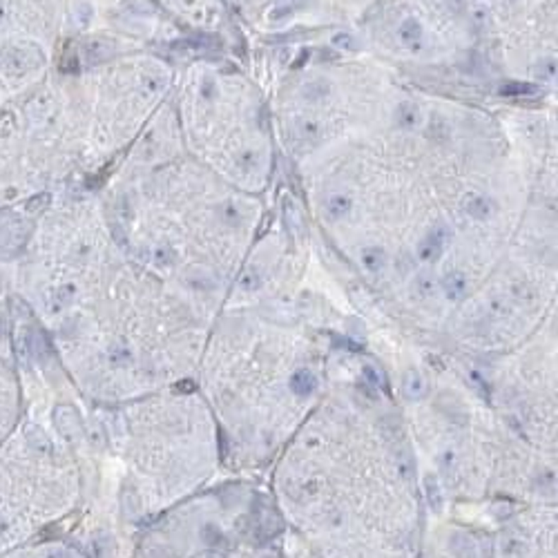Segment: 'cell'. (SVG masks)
<instances>
[{"label":"cell","instance_id":"cell-1","mask_svg":"<svg viewBox=\"0 0 558 558\" xmlns=\"http://www.w3.org/2000/svg\"><path fill=\"white\" fill-rule=\"evenodd\" d=\"M69 467L36 425H20L0 444V554L32 542L65 507Z\"/></svg>","mask_w":558,"mask_h":558},{"label":"cell","instance_id":"cell-2","mask_svg":"<svg viewBox=\"0 0 558 558\" xmlns=\"http://www.w3.org/2000/svg\"><path fill=\"white\" fill-rule=\"evenodd\" d=\"M20 391L16 375L0 367V444L20 420Z\"/></svg>","mask_w":558,"mask_h":558},{"label":"cell","instance_id":"cell-3","mask_svg":"<svg viewBox=\"0 0 558 558\" xmlns=\"http://www.w3.org/2000/svg\"><path fill=\"white\" fill-rule=\"evenodd\" d=\"M0 558H85L76 554L74 550H69L59 542H25L13 550H7L0 554Z\"/></svg>","mask_w":558,"mask_h":558},{"label":"cell","instance_id":"cell-4","mask_svg":"<svg viewBox=\"0 0 558 558\" xmlns=\"http://www.w3.org/2000/svg\"><path fill=\"white\" fill-rule=\"evenodd\" d=\"M0 63L11 74H23V72H32V69L43 65V56L36 47H25V45H16V47H7L0 56Z\"/></svg>","mask_w":558,"mask_h":558},{"label":"cell","instance_id":"cell-5","mask_svg":"<svg viewBox=\"0 0 558 558\" xmlns=\"http://www.w3.org/2000/svg\"><path fill=\"white\" fill-rule=\"evenodd\" d=\"M396 36H398V43L411 52V54H417L422 52L425 45H427V34H425V25L417 16H404L400 23H398V30H396Z\"/></svg>","mask_w":558,"mask_h":558},{"label":"cell","instance_id":"cell-6","mask_svg":"<svg viewBox=\"0 0 558 558\" xmlns=\"http://www.w3.org/2000/svg\"><path fill=\"white\" fill-rule=\"evenodd\" d=\"M446 244H449V230L446 226H436L431 228L425 239L417 244V250H415V257L420 259L422 263H434L442 257Z\"/></svg>","mask_w":558,"mask_h":558},{"label":"cell","instance_id":"cell-7","mask_svg":"<svg viewBox=\"0 0 558 558\" xmlns=\"http://www.w3.org/2000/svg\"><path fill=\"white\" fill-rule=\"evenodd\" d=\"M460 208L463 213L473 219V221H487L494 213H496V201L492 197H487L485 192H467L463 201H460Z\"/></svg>","mask_w":558,"mask_h":558},{"label":"cell","instance_id":"cell-8","mask_svg":"<svg viewBox=\"0 0 558 558\" xmlns=\"http://www.w3.org/2000/svg\"><path fill=\"white\" fill-rule=\"evenodd\" d=\"M322 210H324V217L333 223L344 221L353 213V197L346 190H333L324 197Z\"/></svg>","mask_w":558,"mask_h":558},{"label":"cell","instance_id":"cell-9","mask_svg":"<svg viewBox=\"0 0 558 558\" xmlns=\"http://www.w3.org/2000/svg\"><path fill=\"white\" fill-rule=\"evenodd\" d=\"M27 237H30V230H27L23 221L9 219L0 223V250L3 253H7V250H11V253L20 250L27 242Z\"/></svg>","mask_w":558,"mask_h":558},{"label":"cell","instance_id":"cell-10","mask_svg":"<svg viewBox=\"0 0 558 558\" xmlns=\"http://www.w3.org/2000/svg\"><path fill=\"white\" fill-rule=\"evenodd\" d=\"M290 130H292V138H295V141H290V143H295V146L311 148L322 138V125H319L317 119H311V117H297L292 121Z\"/></svg>","mask_w":558,"mask_h":558},{"label":"cell","instance_id":"cell-11","mask_svg":"<svg viewBox=\"0 0 558 558\" xmlns=\"http://www.w3.org/2000/svg\"><path fill=\"white\" fill-rule=\"evenodd\" d=\"M393 119L402 130H417L422 123V107L413 101H402L393 112Z\"/></svg>","mask_w":558,"mask_h":558},{"label":"cell","instance_id":"cell-12","mask_svg":"<svg viewBox=\"0 0 558 558\" xmlns=\"http://www.w3.org/2000/svg\"><path fill=\"white\" fill-rule=\"evenodd\" d=\"M360 263H362V268H364V271L378 275L386 266V250L382 246H378V244L364 246L360 250Z\"/></svg>","mask_w":558,"mask_h":558},{"label":"cell","instance_id":"cell-13","mask_svg":"<svg viewBox=\"0 0 558 558\" xmlns=\"http://www.w3.org/2000/svg\"><path fill=\"white\" fill-rule=\"evenodd\" d=\"M442 290H444V295L449 297L451 302H458V299H463L467 295L469 279L465 277L463 271H451V273H446L442 277Z\"/></svg>","mask_w":558,"mask_h":558},{"label":"cell","instance_id":"cell-14","mask_svg":"<svg viewBox=\"0 0 558 558\" xmlns=\"http://www.w3.org/2000/svg\"><path fill=\"white\" fill-rule=\"evenodd\" d=\"M328 96H331V83L324 78L309 81V83H304V88H302V99L309 103H322Z\"/></svg>","mask_w":558,"mask_h":558},{"label":"cell","instance_id":"cell-15","mask_svg":"<svg viewBox=\"0 0 558 558\" xmlns=\"http://www.w3.org/2000/svg\"><path fill=\"white\" fill-rule=\"evenodd\" d=\"M112 52H114V45L109 43V40H103V38H94L85 45V56L90 63H101L105 59H109Z\"/></svg>","mask_w":558,"mask_h":558},{"label":"cell","instance_id":"cell-16","mask_svg":"<svg viewBox=\"0 0 558 558\" xmlns=\"http://www.w3.org/2000/svg\"><path fill=\"white\" fill-rule=\"evenodd\" d=\"M331 45L340 52H357L360 49V38L351 32H335L331 36Z\"/></svg>","mask_w":558,"mask_h":558},{"label":"cell","instance_id":"cell-17","mask_svg":"<svg viewBox=\"0 0 558 558\" xmlns=\"http://www.w3.org/2000/svg\"><path fill=\"white\" fill-rule=\"evenodd\" d=\"M534 74L542 83H552L556 78V59H554V56H542V59L534 67Z\"/></svg>","mask_w":558,"mask_h":558},{"label":"cell","instance_id":"cell-18","mask_svg":"<svg viewBox=\"0 0 558 558\" xmlns=\"http://www.w3.org/2000/svg\"><path fill=\"white\" fill-rule=\"evenodd\" d=\"M502 96H536L538 88L529 85V83H507L505 88L500 90Z\"/></svg>","mask_w":558,"mask_h":558},{"label":"cell","instance_id":"cell-19","mask_svg":"<svg viewBox=\"0 0 558 558\" xmlns=\"http://www.w3.org/2000/svg\"><path fill=\"white\" fill-rule=\"evenodd\" d=\"M47 203H49V197L47 194H38V197H34V199H30L27 201V213H40L43 210V208H47Z\"/></svg>","mask_w":558,"mask_h":558},{"label":"cell","instance_id":"cell-20","mask_svg":"<svg viewBox=\"0 0 558 558\" xmlns=\"http://www.w3.org/2000/svg\"><path fill=\"white\" fill-rule=\"evenodd\" d=\"M163 85H165V78L159 76V74H152V76L146 78V88H148L150 92H161Z\"/></svg>","mask_w":558,"mask_h":558},{"label":"cell","instance_id":"cell-21","mask_svg":"<svg viewBox=\"0 0 558 558\" xmlns=\"http://www.w3.org/2000/svg\"><path fill=\"white\" fill-rule=\"evenodd\" d=\"M237 165H242V170L248 174V172H253L255 167H257V161H255V155H250V152H246V155L237 161Z\"/></svg>","mask_w":558,"mask_h":558},{"label":"cell","instance_id":"cell-22","mask_svg":"<svg viewBox=\"0 0 558 558\" xmlns=\"http://www.w3.org/2000/svg\"><path fill=\"white\" fill-rule=\"evenodd\" d=\"M502 5H507V7H514V5H521L523 0H500Z\"/></svg>","mask_w":558,"mask_h":558},{"label":"cell","instance_id":"cell-23","mask_svg":"<svg viewBox=\"0 0 558 558\" xmlns=\"http://www.w3.org/2000/svg\"><path fill=\"white\" fill-rule=\"evenodd\" d=\"M0 18H3V7H0Z\"/></svg>","mask_w":558,"mask_h":558}]
</instances>
